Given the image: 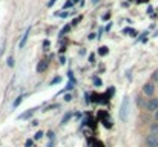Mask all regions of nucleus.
Returning <instances> with one entry per match:
<instances>
[{"mask_svg":"<svg viewBox=\"0 0 158 147\" xmlns=\"http://www.w3.org/2000/svg\"><path fill=\"white\" fill-rule=\"evenodd\" d=\"M55 2H57V0H51V2L48 3V6H52V5H54V3H55Z\"/></svg>","mask_w":158,"mask_h":147,"instance_id":"20","label":"nucleus"},{"mask_svg":"<svg viewBox=\"0 0 158 147\" xmlns=\"http://www.w3.org/2000/svg\"><path fill=\"white\" fill-rule=\"evenodd\" d=\"M46 69H48V61H46V60H42V61L37 64V72L40 74V72H45Z\"/></svg>","mask_w":158,"mask_h":147,"instance_id":"5","label":"nucleus"},{"mask_svg":"<svg viewBox=\"0 0 158 147\" xmlns=\"http://www.w3.org/2000/svg\"><path fill=\"white\" fill-rule=\"evenodd\" d=\"M144 110H148V112H152V113H155L158 110V98H148V101H146V106H144Z\"/></svg>","mask_w":158,"mask_h":147,"instance_id":"1","label":"nucleus"},{"mask_svg":"<svg viewBox=\"0 0 158 147\" xmlns=\"http://www.w3.org/2000/svg\"><path fill=\"white\" fill-rule=\"evenodd\" d=\"M77 2H78V0H72V3H77Z\"/></svg>","mask_w":158,"mask_h":147,"instance_id":"21","label":"nucleus"},{"mask_svg":"<svg viewBox=\"0 0 158 147\" xmlns=\"http://www.w3.org/2000/svg\"><path fill=\"white\" fill-rule=\"evenodd\" d=\"M25 146H26V147H31V146H32V141H31V140H29V141H26V144H25Z\"/></svg>","mask_w":158,"mask_h":147,"instance_id":"18","label":"nucleus"},{"mask_svg":"<svg viewBox=\"0 0 158 147\" xmlns=\"http://www.w3.org/2000/svg\"><path fill=\"white\" fill-rule=\"evenodd\" d=\"M127 107H129V98L124 97L123 104H121V109H120V120H121V121H124L126 116H127Z\"/></svg>","mask_w":158,"mask_h":147,"instance_id":"4","label":"nucleus"},{"mask_svg":"<svg viewBox=\"0 0 158 147\" xmlns=\"http://www.w3.org/2000/svg\"><path fill=\"white\" fill-rule=\"evenodd\" d=\"M94 83H95V86H102V80H98V78H94Z\"/></svg>","mask_w":158,"mask_h":147,"instance_id":"14","label":"nucleus"},{"mask_svg":"<svg viewBox=\"0 0 158 147\" xmlns=\"http://www.w3.org/2000/svg\"><path fill=\"white\" fill-rule=\"evenodd\" d=\"M154 120H155V123H158V110L154 113Z\"/></svg>","mask_w":158,"mask_h":147,"instance_id":"17","label":"nucleus"},{"mask_svg":"<svg viewBox=\"0 0 158 147\" xmlns=\"http://www.w3.org/2000/svg\"><path fill=\"white\" fill-rule=\"evenodd\" d=\"M152 81H158V69L152 74Z\"/></svg>","mask_w":158,"mask_h":147,"instance_id":"12","label":"nucleus"},{"mask_svg":"<svg viewBox=\"0 0 158 147\" xmlns=\"http://www.w3.org/2000/svg\"><path fill=\"white\" fill-rule=\"evenodd\" d=\"M22 100H23V97H19V98H17V100L14 101V107H17V106H19V104L22 103Z\"/></svg>","mask_w":158,"mask_h":147,"instance_id":"11","label":"nucleus"},{"mask_svg":"<svg viewBox=\"0 0 158 147\" xmlns=\"http://www.w3.org/2000/svg\"><path fill=\"white\" fill-rule=\"evenodd\" d=\"M71 5H72V2H68V3H66V5H64V6H63V8H69V6H71Z\"/></svg>","mask_w":158,"mask_h":147,"instance_id":"19","label":"nucleus"},{"mask_svg":"<svg viewBox=\"0 0 158 147\" xmlns=\"http://www.w3.org/2000/svg\"><path fill=\"white\" fill-rule=\"evenodd\" d=\"M144 146L146 147H158V135L155 133H148L144 138Z\"/></svg>","mask_w":158,"mask_h":147,"instance_id":"2","label":"nucleus"},{"mask_svg":"<svg viewBox=\"0 0 158 147\" xmlns=\"http://www.w3.org/2000/svg\"><path fill=\"white\" fill-rule=\"evenodd\" d=\"M151 133L158 135V123H152V124H151Z\"/></svg>","mask_w":158,"mask_h":147,"instance_id":"7","label":"nucleus"},{"mask_svg":"<svg viewBox=\"0 0 158 147\" xmlns=\"http://www.w3.org/2000/svg\"><path fill=\"white\" fill-rule=\"evenodd\" d=\"M71 116H72V113H66V116H63V120H61V124H66L71 120Z\"/></svg>","mask_w":158,"mask_h":147,"instance_id":"9","label":"nucleus"},{"mask_svg":"<svg viewBox=\"0 0 158 147\" xmlns=\"http://www.w3.org/2000/svg\"><path fill=\"white\" fill-rule=\"evenodd\" d=\"M154 94H155V84H154V81H148V83H144V86H143V95H144V97L152 98L154 97Z\"/></svg>","mask_w":158,"mask_h":147,"instance_id":"3","label":"nucleus"},{"mask_svg":"<svg viewBox=\"0 0 158 147\" xmlns=\"http://www.w3.org/2000/svg\"><path fill=\"white\" fill-rule=\"evenodd\" d=\"M71 100H72V95H71V94H66V95H64V101H71Z\"/></svg>","mask_w":158,"mask_h":147,"instance_id":"15","label":"nucleus"},{"mask_svg":"<svg viewBox=\"0 0 158 147\" xmlns=\"http://www.w3.org/2000/svg\"><path fill=\"white\" fill-rule=\"evenodd\" d=\"M137 104H138L140 107H143V109H144V106H146V101L143 100V97H138V98H137Z\"/></svg>","mask_w":158,"mask_h":147,"instance_id":"8","label":"nucleus"},{"mask_svg":"<svg viewBox=\"0 0 158 147\" xmlns=\"http://www.w3.org/2000/svg\"><path fill=\"white\" fill-rule=\"evenodd\" d=\"M42 137H43V132H37V133H35V137H34V140H40Z\"/></svg>","mask_w":158,"mask_h":147,"instance_id":"13","label":"nucleus"},{"mask_svg":"<svg viewBox=\"0 0 158 147\" xmlns=\"http://www.w3.org/2000/svg\"><path fill=\"white\" fill-rule=\"evenodd\" d=\"M8 64H9V66H12V64H14V60H12V57H9V58H8Z\"/></svg>","mask_w":158,"mask_h":147,"instance_id":"16","label":"nucleus"},{"mask_svg":"<svg viewBox=\"0 0 158 147\" xmlns=\"http://www.w3.org/2000/svg\"><path fill=\"white\" fill-rule=\"evenodd\" d=\"M29 31H31V28H28V29L25 31L23 39H22V40H20V43H19V48H23V46H25V43H26V40H28V37H29Z\"/></svg>","mask_w":158,"mask_h":147,"instance_id":"6","label":"nucleus"},{"mask_svg":"<svg viewBox=\"0 0 158 147\" xmlns=\"http://www.w3.org/2000/svg\"><path fill=\"white\" fill-rule=\"evenodd\" d=\"M98 54H100V55H106V54H107V48H106V46H102V48L98 49Z\"/></svg>","mask_w":158,"mask_h":147,"instance_id":"10","label":"nucleus"}]
</instances>
